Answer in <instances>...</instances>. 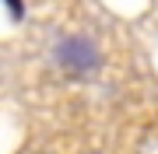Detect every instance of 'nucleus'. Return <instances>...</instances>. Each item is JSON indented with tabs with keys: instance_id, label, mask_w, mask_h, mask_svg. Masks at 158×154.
<instances>
[{
	"instance_id": "1",
	"label": "nucleus",
	"mask_w": 158,
	"mask_h": 154,
	"mask_svg": "<svg viewBox=\"0 0 158 154\" xmlns=\"http://www.w3.org/2000/svg\"><path fill=\"white\" fill-rule=\"evenodd\" d=\"M56 63L70 77H85L98 67V49H95V42L81 39V35H67L56 46Z\"/></svg>"
},
{
	"instance_id": "2",
	"label": "nucleus",
	"mask_w": 158,
	"mask_h": 154,
	"mask_svg": "<svg viewBox=\"0 0 158 154\" xmlns=\"http://www.w3.org/2000/svg\"><path fill=\"white\" fill-rule=\"evenodd\" d=\"M4 4H7V14H11V21H21V14H25L21 0H4Z\"/></svg>"
}]
</instances>
